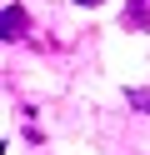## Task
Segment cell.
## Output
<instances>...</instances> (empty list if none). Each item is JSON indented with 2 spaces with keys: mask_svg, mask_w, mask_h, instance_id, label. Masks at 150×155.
Returning <instances> with one entry per match:
<instances>
[{
  "mask_svg": "<svg viewBox=\"0 0 150 155\" xmlns=\"http://www.w3.org/2000/svg\"><path fill=\"white\" fill-rule=\"evenodd\" d=\"M25 30H30V15H25V5H5L0 10V40H25Z\"/></svg>",
  "mask_w": 150,
  "mask_h": 155,
  "instance_id": "1",
  "label": "cell"
},
{
  "mask_svg": "<svg viewBox=\"0 0 150 155\" xmlns=\"http://www.w3.org/2000/svg\"><path fill=\"white\" fill-rule=\"evenodd\" d=\"M125 25L130 30H150V0H130L125 5Z\"/></svg>",
  "mask_w": 150,
  "mask_h": 155,
  "instance_id": "2",
  "label": "cell"
},
{
  "mask_svg": "<svg viewBox=\"0 0 150 155\" xmlns=\"http://www.w3.org/2000/svg\"><path fill=\"white\" fill-rule=\"evenodd\" d=\"M125 100H130V110L150 115V90H125Z\"/></svg>",
  "mask_w": 150,
  "mask_h": 155,
  "instance_id": "3",
  "label": "cell"
},
{
  "mask_svg": "<svg viewBox=\"0 0 150 155\" xmlns=\"http://www.w3.org/2000/svg\"><path fill=\"white\" fill-rule=\"evenodd\" d=\"M75 5H100V0H75Z\"/></svg>",
  "mask_w": 150,
  "mask_h": 155,
  "instance_id": "4",
  "label": "cell"
}]
</instances>
